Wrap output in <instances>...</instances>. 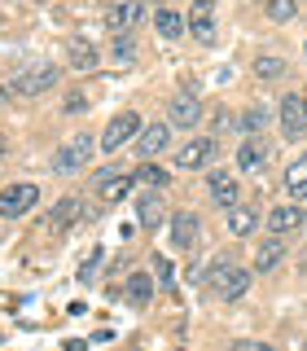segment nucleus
Masks as SVG:
<instances>
[{"mask_svg":"<svg viewBox=\"0 0 307 351\" xmlns=\"http://www.w3.org/2000/svg\"><path fill=\"white\" fill-rule=\"evenodd\" d=\"M263 162H268V149H263L255 136H246V141H241V149H237V167L250 171V176H259Z\"/></svg>","mask_w":307,"mask_h":351,"instance_id":"4468645a","label":"nucleus"},{"mask_svg":"<svg viewBox=\"0 0 307 351\" xmlns=\"http://www.w3.org/2000/svg\"><path fill=\"white\" fill-rule=\"evenodd\" d=\"M281 132H285V141H299L307 132V101H303V97L290 93L281 101Z\"/></svg>","mask_w":307,"mask_h":351,"instance_id":"6e6552de","label":"nucleus"},{"mask_svg":"<svg viewBox=\"0 0 307 351\" xmlns=\"http://www.w3.org/2000/svg\"><path fill=\"white\" fill-rule=\"evenodd\" d=\"M281 259H285V241L272 233L268 241H259V250H255V272H272Z\"/></svg>","mask_w":307,"mask_h":351,"instance_id":"dca6fc26","label":"nucleus"},{"mask_svg":"<svg viewBox=\"0 0 307 351\" xmlns=\"http://www.w3.org/2000/svg\"><path fill=\"white\" fill-rule=\"evenodd\" d=\"M79 211H84L79 197H62V202L53 206V219H49V224L53 228H66V224H75V219H79Z\"/></svg>","mask_w":307,"mask_h":351,"instance_id":"b1692460","label":"nucleus"},{"mask_svg":"<svg viewBox=\"0 0 307 351\" xmlns=\"http://www.w3.org/2000/svg\"><path fill=\"white\" fill-rule=\"evenodd\" d=\"M136 180H145V184H154V189H162V184H171V176L158 167V162H145V167L136 171Z\"/></svg>","mask_w":307,"mask_h":351,"instance_id":"cd10ccee","label":"nucleus"},{"mask_svg":"<svg viewBox=\"0 0 307 351\" xmlns=\"http://www.w3.org/2000/svg\"><path fill=\"white\" fill-rule=\"evenodd\" d=\"M140 18H145V5H140V0H123V5H110L106 9V27L114 31V36H127Z\"/></svg>","mask_w":307,"mask_h":351,"instance_id":"1a4fd4ad","label":"nucleus"},{"mask_svg":"<svg viewBox=\"0 0 307 351\" xmlns=\"http://www.w3.org/2000/svg\"><path fill=\"white\" fill-rule=\"evenodd\" d=\"M136 219H140L145 228H158L162 219H167V211H162V197H158V193H145V197L136 202Z\"/></svg>","mask_w":307,"mask_h":351,"instance_id":"6ab92c4d","label":"nucleus"},{"mask_svg":"<svg viewBox=\"0 0 307 351\" xmlns=\"http://www.w3.org/2000/svg\"><path fill=\"white\" fill-rule=\"evenodd\" d=\"M206 189H211V197L219 206H237V180L228 171H211L206 176Z\"/></svg>","mask_w":307,"mask_h":351,"instance_id":"ddd939ff","label":"nucleus"},{"mask_svg":"<svg viewBox=\"0 0 307 351\" xmlns=\"http://www.w3.org/2000/svg\"><path fill=\"white\" fill-rule=\"evenodd\" d=\"M127 303H136V307H145L149 299H154V277H145V272H132L127 277Z\"/></svg>","mask_w":307,"mask_h":351,"instance_id":"4be33fe9","label":"nucleus"},{"mask_svg":"<svg viewBox=\"0 0 307 351\" xmlns=\"http://www.w3.org/2000/svg\"><path fill=\"white\" fill-rule=\"evenodd\" d=\"M233 351H272V347H263V343H237Z\"/></svg>","mask_w":307,"mask_h":351,"instance_id":"7c9ffc66","label":"nucleus"},{"mask_svg":"<svg viewBox=\"0 0 307 351\" xmlns=\"http://www.w3.org/2000/svg\"><path fill=\"white\" fill-rule=\"evenodd\" d=\"M53 84H58V66H53V62H36V66H27V71L14 80L9 97H40V93H49Z\"/></svg>","mask_w":307,"mask_h":351,"instance_id":"f257e3e1","label":"nucleus"},{"mask_svg":"<svg viewBox=\"0 0 307 351\" xmlns=\"http://www.w3.org/2000/svg\"><path fill=\"white\" fill-rule=\"evenodd\" d=\"M66 53H71L75 71H97V49L88 40H71V44H66Z\"/></svg>","mask_w":307,"mask_h":351,"instance_id":"5701e85b","label":"nucleus"},{"mask_svg":"<svg viewBox=\"0 0 307 351\" xmlns=\"http://www.w3.org/2000/svg\"><path fill=\"white\" fill-rule=\"evenodd\" d=\"M171 241H175V250H193V241H197V219H193L189 211L171 215Z\"/></svg>","mask_w":307,"mask_h":351,"instance_id":"2eb2a0df","label":"nucleus"},{"mask_svg":"<svg viewBox=\"0 0 307 351\" xmlns=\"http://www.w3.org/2000/svg\"><path fill=\"white\" fill-rule=\"evenodd\" d=\"M255 224H259V211H255V206H228V233H233V237H250V233H255Z\"/></svg>","mask_w":307,"mask_h":351,"instance_id":"f3484780","label":"nucleus"},{"mask_svg":"<svg viewBox=\"0 0 307 351\" xmlns=\"http://www.w3.org/2000/svg\"><path fill=\"white\" fill-rule=\"evenodd\" d=\"M132 180H136V176H123V171L106 167V171H97V193H101V202H123L132 193Z\"/></svg>","mask_w":307,"mask_h":351,"instance_id":"9d476101","label":"nucleus"},{"mask_svg":"<svg viewBox=\"0 0 307 351\" xmlns=\"http://www.w3.org/2000/svg\"><path fill=\"white\" fill-rule=\"evenodd\" d=\"M79 110H84V97L71 93V97H66V114H79Z\"/></svg>","mask_w":307,"mask_h":351,"instance_id":"c756f323","label":"nucleus"},{"mask_svg":"<svg viewBox=\"0 0 307 351\" xmlns=\"http://www.w3.org/2000/svg\"><path fill=\"white\" fill-rule=\"evenodd\" d=\"M167 141H171V123H149V128L136 132V149L145 154V158L162 154V149H167Z\"/></svg>","mask_w":307,"mask_h":351,"instance_id":"9b49d317","label":"nucleus"},{"mask_svg":"<svg viewBox=\"0 0 307 351\" xmlns=\"http://www.w3.org/2000/svg\"><path fill=\"white\" fill-rule=\"evenodd\" d=\"M285 71H290V66H285L281 58H272V53H263V58H255V75H259V80H281Z\"/></svg>","mask_w":307,"mask_h":351,"instance_id":"393cba45","label":"nucleus"},{"mask_svg":"<svg viewBox=\"0 0 307 351\" xmlns=\"http://www.w3.org/2000/svg\"><path fill=\"white\" fill-rule=\"evenodd\" d=\"M93 149H97V141H93V136H75L71 145H62L58 154H53V171H58V176H75V171H84V162L93 158Z\"/></svg>","mask_w":307,"mask_h":351,"instance_id":"7ed1b4c3","label":"nucleus"},{"mask_svg":"<svg viewBox=\"0 0 307 351\" xmlns=\"http://www.w3.org/2000/svg\"><path fill=\"white\" fill-rule=\"evenodd\" d=\"M285 189H290V197H307V154H299L285 167Z\"/></svg>","mask_w":307,"mask_h":351,"instance_id":"aec40b11","label":"nucleus"},{"mask_svg":"<svg viewBox=\"0 0 307 351\" xmlns=\"http://www.w3.org/2000/svg\"><path fill=\"white\" fill-rule=\"evenodd\" d=\"M184 27H189V36L197 44H215V0H193Z\"/></svg>","mask_w":307,"mask_h":351,"instance_id":"423d86ee","label":"nucleus"},{"mask_svg":"<svg viewBox=\"0 0 307 351\" xmlns=\"http://www.w3.org/2000/svg\"><path fill=\"white\" fill-rule=\"evenodd\" d=\"M36 202H40V189L31 180H18V184H9V189H0V215H5V219L27 215Z\"/></svg>","mask_w":307,"mask_h":351,"instance_id":"39448f33","label":"nucleus"},{"mask_svg":"<svg viewBox=\"0 0 307 351\" xmlns=\"http://www.w3.org/2000/svg\"><path fill=\"white\" fill-rule=\"evenodd\" d=\"M136 132H140V114H136V110H123V114H114V119H110V128L101 132L97 149H106V154H119V149H123L132 136H136Z\"/></svg>","mask_w":307,"mask_h":351,"instance_id":"f03ea898","label":"nucleus"},{"mask_svg":"<svg viewBox=\"0 0 307 351\" xmlns=\"http://www.w3.org/2000/svg\"><path fill=\"white\" fill-rule=\"evenodd\" d=\"M211 154H215V141L211 136H193L189 145L175 149V167H180V171H197V167L211 162Z\"/></svg>","mask_w":307,"mask_h":351,"instance_id":"0eeeda50","label":"nucleus"},{"mask_svg":"<svg viewBox=\"0 0 307 351\" xmlns=\"http://www.w3.org/2000/svg\"><path fill=\"white\" fill-rule=\"evenodd\" d=\"M197 119H202L197 97H175V101H171V123H175V128H193Z\"/></svg>","mask_w":307,"mask_h":351,"instance_id":"a211bd4d","label":"nucleus"},{"mask_svg":"<svg viewBox=\"0 0 307 351\" xmlns=\"http://www.w3.org/2000/svg\"><path fill=\"white\" fill-rule=\"evenodd\" d=\"M211 285H215V294L219 299H241V294L250 290V272L246 268H233V263H215L211 268Z\"/></svg>","mask_w":307,"mask_h":351,"instance_id":"20e7f679","label":"nucleus"},{"mask_svg":"<svg viewBox=\"0 0 307 351\" xmlns=\"http://www.w3.org/2000/svg\"><path fill=\"white\" fill-rule=\"evenodd\" d=\"M268 119H272V110H268V106H255V110H246V114H241V128L255 136V132L268 128Z\"/></svg>","mask_w":307,"mask_h":351,"instance_id":"a878e982","label":"nucleus"},{"mask_svg":"<svg viewBox=\"0 0 307 351\" xmlns=\"http://www.w3.org/2000/svg\"><path fill=\"white\" fill-rule=\"evenodd\" d=\"M154 27H158L162 40H180L184 31H189V27H184V18L175 14V9H158V14H154Z\"/></svg>","mask_w":307,"mask_h":351,"instance_id":"412c9836","label":"nucleus"},{"mask_svg":"<svg viewBox=\"0 0 307 351\" xmlns=\"http://www.w3.org/2000/svg\"><path fill=\"white\" fill-rule=\"evenodd\" d=\"M299 14V0H268V18L272 22H290Z\"/></svg>","mask_w":307,"mask_h":351,"instance_id":"bb28decb","label":"nucleus"},{"mask_svg":"<svg viewBox=\"0 0 307 351\" xmlns=\"http://www.w3.org/2000/svg\"><path fill=\"white\" fill-rule=\"evenodd\" d=\"M114 62L132 66V36H114Z\"/></svg>","mask_w":307,"mask_h":351,"instance_id":"c85d7f7f","label":"nucleus"},{"mask_svg":"<svg viewBox=\"0 0 307 351\" xmlns=\"http://www.w3.org/2000/svg\"><path fill=\"white\" fill-rule=\"evenodd\" d=\"M303 219H307V211H303V206L285 202V206H272V211H268V228L281 237V233H290V228H299Z\"/></svg>","mask_w":307,"mask_h":351,"instance_id":"f8f14e48","label":"nucleus"}]
</instances>
